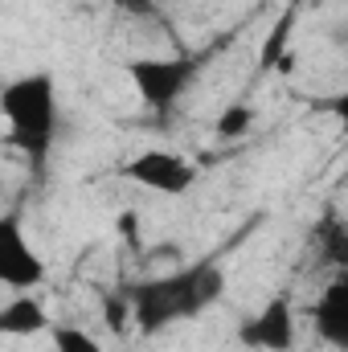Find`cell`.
<instances>
[{
  "mask_svg": "<svg viewBox=\"0 0 348 352\" xmlns=\"http://www.w3.org/2000/svg\"><path fill=\"white\" fill-rule=\"evenodd\" d=\"M312 320H316V336L332 349H348V274H336L316 307H312Z\"/></svg>",
  "mask_w": 348,
  "mask_h": 352,
  "instance_id": "obj_7",
  "label": "cell"
},
{
  "mask_svg": "<svg viewBox=\"0 0 348 352\" xmlns=\"http://www.w3.org/2000/svg\"><path fill=\"white\" fill-rule=\"evenodd\" d=\"M50 344L54 352H107L102 340H94L87 328H74V324H50Z\"/></svg>",
  "mask_w": 348,
  "mask_h": 352,
  "instance_id": "obj_9",
  "label": "cell"
},
{
  "mask_svg": "<svg viewBox=\"0 0 348 352\" xmlns=\"http://www.w3.org/2000/svg\"><path fill=\"white\" fill-rule=\"evenodd\" d=\"M119 173L131 184H140L148 192H160V197H184L197 184V176H201L193 160L176 156L168 148H140L135 156H127L119 164Z\"/></svg>",
  "mask_w": 348,
  "mask_h": 352,
  "instance_id": "obj_5",
  "label": "cell"
},
{
  "mask_svg": "<svg viewBox=\"0 0 348 352\" xmlns=\"http://www.w3.org/2000/svg\"><path fill=\"white\" fill-rule=\"evenodd\" d=\"M291 25H295V16H283V21L274 25L270 41H266V50H262V70L279 66V54H283V45H287V33H291Z\"/></svg>",
  "mask_w": 348,
  "mask_h": 352,
  "instance_id": "obj_12",
  "label": "cell"
},
{
  "mask_svg": "<svg viewBox=\"0 0 348 352\" xmlns=\"http://www.w3.org/2000/svg\"><path fill=\"white\" fill-rule=\"evenodd\" d=\"M102 320H107V332L111 336H123L131 328V303H127V291L123 295H111L102 303Z\"/></svg>",
  "mask_w": 348,
  "mask_h": 352,
  "instance_id": "obj_11",
  "label": "cell"
},
{
  "mask_svg": "<svg viewBox=\"0 0 348 352\" xmlns=\"http://www.w3.org/2000/svg\"><path fill=\"white\" fill-rule=\"evenodd\" d=\"M0 119L8 127V144L33 164V173H45V160L58 140V87L50 74H21L0 87Z\"/></svg>",
  "mask_w": 348,
  "mask_h": 352,
  "instance_id": "obj_2",
  "label": "cell"
},
{
  "mask_svg": "<svg viewBox=\"0 0 348 352\" xmlns=\"http://www.w3.org/2000/svg\"><path fill=\"white\" fill-rule=\"evenodd\" d=\"M45 283V258L33 246L25 217L17 209L0 213V287L4 291H33Z\"/></svg>",
  "mask_w": 348,
  "mask_h": 352,
  "instance_id": "obj_3",
  "label": "cell"
},
{
  "mask_svg": "<svg viewBox=\"0 0 348 352\" xmlns=\"http://www.w3.org/2000/svg\"><path fill=\"white\" fill-rule=\"evenodd\" d=\"M226 295V270L213 258H201L193 266H180L173 274L144 278L127 291L131 303V328L144 336H156L180 320H197L205 307H213Z\"/></svg>",
  "mask_w": 348,
  "mask_h": 352,
  "instance_id": "obj_1",
  "label": "cell"
},
{
  "mask_svg": "<svg viewBox=\"0 0 348 352\" xmlns=\"http://www.w3.org/2000/svg\"><path fill=\"white\" fill-rule=\"evenodd\" d=\"M50 311L41 299H33L29 291H12L4 303H0V340H29V336H41L50 332Z\"/></svg>",
  "mask_w": 348,
  "mask_h": 352,
  "instance_id": "obj_8",
  "label": "cell"
},
{
  "mask_svg": "<svg viewBox=\"0 0 348 352\" xmlns=\"http://www.w3.org/2000/svg\"><path fill=\"white\" fill-rule=\"evenodd\" d=\"M123 74L131 78L135 94L152 107V111H173L176 98L188 90L193 74H197V62L193 58H131L123 62Z\"/></svg>",
  "mask_w": 348,
  "mask_h": 352,
  "instance_id": "obj_4",
  "label": "cell"
},
{
  "mask_svg": "<svg viewBox=\"0 0 348 352\" xmlns=\"http://www.w3.org/2000/svg\"><path fill=\"white\" fill-rule=\"evenodd\" d=\"M115 4H135V0H115Z\"/></svg>",
  "mask_w": 348,
  "mask_h": 352,
  "instance_id": "obj_13",
  "label": "cell"
},
{
  "mask_svg": "<svg viewBox=\"0 0 348 352\" xmlns=\"http://www.w3.org/2000/svg\"><path fill=\"white\" fill-rule=\"evenodd\" d=\"M238 340L254 352H291L299 340V324H295V303L291 295H270L254 316H246L238 324Z\"/></svg>",
  "mask_w": 348,
  "mask_h": 352,
  "instance_id": "obj_6",
  "label": "cell"
},
{
  "mask_svg": "<svg viewBox=\"0 0 348 352\" xmlns=\"http://www.w3.org/2000/svg\"><path fill=\"white\" fill-rule=\"evenodd\" d=\"M250 127H254V111H250L246 102H230V107L217 115L213 135H217V140H242V135H250Z\"/></svg>",
  "mask_w": 348,
  "mask_h": 352,
  "instance_id": "obj_10",
  "label": "cell"
}]
</instances>
